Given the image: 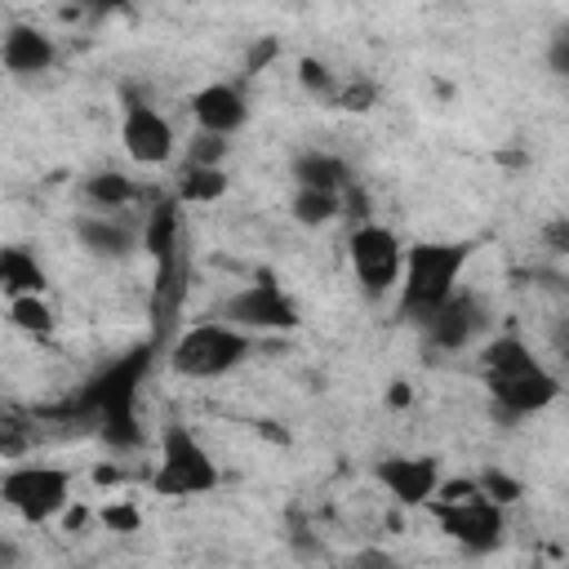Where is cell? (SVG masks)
I'll return each mask as SVG.
<instances>
[{
	"instance_id": "cell-26",
	"label": "cell",
	"mask_w": 569,
	"mask_h": 569,
	"mask_svg": "<svg viewBox=\"0 0 569 569\" xmlns=\"http://www.w3.org/2000/svg\"><path fill=\"white\" fill-rule=\"evenodd\" d=\"M378 102V84L369 80V76H356V80H347L342 89H338V111H369Z\"/></svg>"
},
{
	"instance_id": "cell-12",
	"label": "cell",
	"mask_w": 569,
	"mask_h": 569,
	"mask_svg": "<svg viewBox=\"0 0 569 569\" xmlns=\"http://www.w3.org/2000/svg\"><path fill=\"white\" fill-rule=\"evenodd\" d=\"M378 480L391 489L400 507H427L440 489V462L436 458H387L378 467Z\"/></svg>"
},
{
	"instance_id": "cell-19",
	"label": "cell",
	"mask_w": 569,
	"mask_h": 569,
	"mask_svg": "<svg viewBox=\"0 0 569 569\" xmlns=\"http://www.w3.org/2000/svg\"><path fill=\"white\" fill-rule=\"evenodd\" d=\"M338 209H342V191H329V187H293V200H289L293 222L325 227V222L338 218Z\"/></svg>"
},
{
	"instance_id": "cell-33",
	"label": "cell",
	"mask_w": 569,
	"mask_h": 569,
	"mask_svg": "<svg viewBox=\"0 0 569 569\" xmlns=\"http://www.w3.org/2000/svg\"><path fill=\"white\" fill-rule=\"evenodd\" d=\"M409 400H413V387H409V382H391V387H387V405H391V409H405Z\"/></svg>"
},
{
	"instance_id": "cell-20",
	"label": "cell",
	"mask_w": 569,
	"mask_h": 569,
	"mask_svg": "<svg viewBox=\"0 0 569 569\" xmlns=\"http://www.w3.org/2000/svg\"><path fill=\"white\" fill-rule=\"evenodd\" d=\"M227 196V173L222 164H187L182 182H178V200L182 204H213Z\"/></svg>"
},
{
	"instance_id": "cell-8",
	"label": "cell",
	"mask_w": 569,
	"mask_h": 569,
	"mask_svg": "<svg viewBox=\"0 0 569 569\" xmlns=\"http://www.w3.org/2000/svg\"><path fill=\"white\" fill-rule=\"evenodd\" d=\"M485 391L493 400V418H529V413H542L556 396H560V378L547 373L538 360L525 365V369H511V373H485Z\"/></svg>"
},
{
	"instance_id": "cell-35",
	"label": "cell",
	"mask_w": 569,
	"mask_h": 569,
	"mask_svg": "<svg viewBox=\"0 0 569 569\" xmlns=\"http://www.w3.org/2000/svg\"><path fill=\"white\" fill-rule=\"evenodd\" d=\"M93 480H98V485H116V480H120V471H116V467H98V471H93Z\"/></svg>"
},
{
	"instance_id": "cell-9",
	"label": "cell",
	"mask_w": 569,
	"mask_h": 569,
	"mask_svg": "<svg viewBox=\"0 0 569 569\" xmlns=\"http://www.w3.org/2000/svg\"><path fill=\"white\" fill-rule=\"evenodd\" d=\"M222 320H231V325H240V329H249V333H258V329H298V325H302L293 298H289L267 271H262L253 284H244L240 293L227 298Z\"/></svg>"
},
{
	"instance_id": "cell-2",
	"label": "cell",
	"mask_w": 569,
	"mask_h": 569,
	"mask_svg": "<svg viewBox=\"0 0 569 569\" xmlns=\"http://www.w3.org/2000/svg\"><path fill=\"white\" fill-rule=\"evenodd\" d=\"M471 253H476L471 240H418V244H409L396 316L405 325H422L458 289V276L471 262Z\"/></svg>"
},
{
	"instance_id": "cell-18",
	"label": "cell",
	"mask_w": 569,
	"mask_h": 569,
	"mask_svg": "<svg viewBox=\"0 0 569 569\" xmlns=\"http://www.w3.org/2000/svg\"><path fill=\"white\" fill-rule=\"evenodd\" d=\"M289 173H293L298 187H329V191H347L351 187L347 160H338L329 151H302V156H293Z\"/></svg>"
},
{
	"instance_id": "cell-11",
	"label": "cell",
	"mask_w": 569,
	"mask_h": 569,
	"mask_svg": "<svg viewBox=\"0 0 569 569\" xmlns=\"http://www.w3.org/2000/svg\"><path fill=\"white\" fill-rule=\"evenodd\" d=\"M485 325V311H480V298L471 289H453L427 320H422V333L436 351H462L476 329Z\"/></svg>"
},
{
	"instance_id": "cell-10",
	"label": "cell",
	"mask_w": 569,
	"mask_h": 569,
	"mask_svg": "<svg viewBox=\"0 0 569 569\" xmlns=\"http://www.w3.org/2000/svg\"><path fill=\"white\" fill-rule=\"evenodd\" d=\"M120 142H124L129 160H138V164H164L173 156V129H169V120L151 102H142L133 93H124Z\"/></svg>"
},
{
	"instance_id": "cell-15",
	"label": "cell",
	"mask_w": 569,
	"mask_h": 569,
	"mask_svg": "<svg viewBox=\"0 0 569 569\" xmlns=\"http://www.w3.org/2000/svg\"><path fill=\"white\" fill-rule=\"evenodd\" d=\"M0 58H4V67H9L13 76H40V71L53 67L58 49H53V40H49L40 27H22V22H18V27L4 31Z\"/></svg>"
},
{
	"instance_id": "cell-32",
	"label": "cell",
	"mask_w": 569,
	"mask_h": 569,
	"mask_svg": "<svg viewBox=\"0 0 569 569\" xmlns=\"http://www.w3.org/2000/svg\"><path fill=\"white\" fill-rule=\"evenodd\" d=\"M80 13H89V18H102V13H111V9H124V0H71Z\"/></svg>"
},
{
	"instance_id": "cell-31",
	"label": "cell",
	"mask_w": 569,
	"mask_h": 569,
	"mask_svg": "<svg viewBox=\"0 0 569 569\" xmlns=\"http://www.w3.org/2000/svg\"><path fill=\"white\" fill-rule=\"evenodd\" d=\"M276 49H280V44H276V36H262V40H258V44L244 53V76H258V71H262V67L276 58Z\"/></svg>"
},
{
	"instance_id": "cell-16",
	"label": "cell",
	"mask_w": 569,
	"mask_h": 569,
	"mask_svg": "<svg viewBox=\"0 0 569 569\" xmlns=\"http://www.w3.org/2000/svg\"><path fill=\"white\" fill-rule=\"evenodd\" d=\"M44 284H49V276H44V267L36 262V253H27L22 244L0 249V289H4V298L44 293Z\"/></svg>"
},
{
	"instance_id": "cell-29",
	"label": "cell",
	"mask_w": 569,
	"mask_h": 569,
	"mask_svg": "<svg viewBox=\"0 0 569 569\" xmlns=\"http://www.w3.org/2000/svg\"><path fill=\"white\" fill-rule=\"evenodd\" d=\"M467 498H480V480L476 476L440 480V489H436V502H467Z\"/></svg>"
},
{
	"instance_id": "cell-7",
	"label": "cell",
	"mask_w": 569,
	"mask_h": 569,
	"mask_svg": "<svg viewBox=\"0 0 569 569\" xmlns=\"http://www.w3.org/2000/svg\"><path fill=\"white\" fill-rule=\"evenodd\" d=\"M427 511L440 520V529L462 547V551H493L507 533V516L502 502L493 498H467V502H427Z\"/></svg>"
},
{
	"instance_id": "cell-25",
	"label": "cell",
	"mask_w": 569,
	"mask_h": 569,
	"mask_svg": "<svg viewBox=\"0 0 569 569\" xmlns=\"http://www.w3.org/2000/svg\"><path fill=\"white\" fill-rule=\"evenodd\" d=\"M227 138L222 133H209V129H200L191 142H187V164H222L227 160Z\"/></svg>"
},
{
	"instance_id": "cell-17",
	"label": "cell",
	"mask_w": 569,
	"mask_h": 569,
	"mask_svg": "<svg viewBox=\"0 0 569 569\" xmlns=\"http://www.w3.org/2000/svg\"><path fill=\"white\" fill-rule=\"evenodd\" d=\"M178 196L173 200H156L151 213L142 218V249L160 262L169 253H178V231H182V213H178Z\"/></svg>"
},
{
	"instance_id": "cell-22",
	"label": "cell",
	"mask_w": 569,
	"mask_h": 569,
	"mask_svg": "<svg viewBox=\"0 0 569 569\" xmlns=\"http://www.w3.org/2000/svg\"><path fill=\"white\" fill-rule=\"evenodd\" d=\"M9 325L22 329V333H53V307L44 302V293H22V298H9Z\"/></svg>"
},
{
	"instance_id": "cell-34",
	"label": "cell",
	"mask_w": 569,
	"mask_h": 569,
	"mask_svg": "<svg viewBox=\"0 0 569 569\" xmlns=\"http://www.w3.org/2000/svg\"><path fill=\"white\" fill-rule=\"evenodd\" d=\"M62 525H67V529H80V525H84V511H80V507H67V511H62Z\"/></svg>"
},
{
	"instance_id": "cell-13",
	"label": "cell",
	"mask_w": 569,
	"mask_h": 569,
	"mask_svg": "<svg viewBox=\"0 0 569 569\" xmlns=\"http://www.w3.org/2000/svg\"><path fill=\"white\" fill-rule=\"evenodd\" d=\"M191 116H196V124H200V129L231 138V133L249 120V102H244V93H240L236 84L213 80V84L196 89V98H191Z\"/></svg>"
},
{
	"instance_id": "cell-24",
	"label": "cell",
	"mask_w": 569,
	"mask_h": 569,
	"mask_svg": "<svg viewBox=\"0 0 569 569\" xmlns=\"http://www.w3.org/2000/svg\"><path fill=\"white\" fill-rule=\"evenodd\" d=\"M476 480H480V493H485V498H493V502H502V507H511V502H520V498H525V485H520L516 476L498 471V467H485Z\"/></svg>"
},
{
	"instance_id": "cell-1",
	"label": "cell",
	"mask_w": 569,
	"mask_h": 569,
	"mask_svg": "<svg viewBox=\"0 0 569 569\" xmlns=\"http://www.w3.org/2000/svg\"><path fill=\"white\" fill-rule=\"evenodd\" d=\"M151 365V342L147 347H133L129 356H120L116 365H107L93 382L80 387V396L67 405V413H80V418H93L98 431L107 436V445L116 449H133L142 440V427H138V382Z\"/></svg>"
},
{
	"instance_id": "cell-37",
	"label": "cell",
	"mask_w": 569,
	"mask_h": 569,
	"mask_svg": "<svg viewBox=\"0 0 569 569\" xmlns=\"http://www.w3.org/2000/svg\"><path fill=\"white\" fill-rule=\"evenodd\" d=\"M124 4H142V0H124Z\"/></svg>"
},
{
	"instance_id": "cell-5",
	"label": "cell",
	"mask_w": 569,
	"mask_h": 569,
	"mask_svg": "<svg viewBox=\"0 0 569 569\" xmlns=\"http://www.w3.org/2000/svg\"><path fill=\"white\" fill-rule=\"evenodd\" d=\"M0 502L9 511H18L27 525H44V520H53L71 507V471L67 467H44V462L9 467L0 476Z\"/></svg>"
},
{
	"instance_id": "cell-6",
	"label": "cell",
	"mask_w": 569,
	"mask_h": 569,
	"mask_svg": "<svg viewBox=\"0 0 569 569\" xmlns=\"http://www.w3.org/2000/svg\"><path fill=\"white\" fill-rule=\"evenodd\" d=\"M351 267H356V280L369 298H387L391 289H400V276H405V244L391 227H378V222H365L351 231Z\"/></svg>"
},
{
	"instance_id": "cell-3",
	"label": "cell",
	"mask_w": 569,
	"mask_h": 569,
	"mask_svg": "<svg viewBox=\"0 0 569 569\" xmlns=\"http://www.w3.org/2000/svg\"><path fill=\"white\" fill-rule=\"evenodd\" d=\"M244 356H249V329H240L231 320H200V325H191L187 333L173 338L169 369L178 378L209 382V378L231 373Z\"/></svg>"
},
{
	"instance_id": "cell-4",
	"label": "cell",
	"mask_w": 569,
	"mask_h": 569,
	"mask_svg": "<svg viewBox=\"0 0 569 569\" xmlns=\"http://www.w3.org/2000/svg\"><path fill=\"white\" fill-rule=\"evenodd\" d=\"M151 489L160 498H196L218 489V467L209 458V449L191 436V427L169 422L160 436V462L151 471Z\"/></svg>"
},
{
	"instance_id": "cell-30",
	"label": "cell",
	"mask_w": 569,
	"mask_h": 569,
	"mask_svg": "<svg viewBox=\"0 0 569 569\" xmlns=\"http://www.w3.org/2000/svg\"><path fill=\"white\" fill-rule=\"evenodd\" d=\"M542 244H547L551 253H569V218H565V213L542 222Z\"/></svg>"
},
{
	"instance_id": "cell-36",
	"label": "cell",
	"mask_w": 569,
	"mask_h": 569,
	"mask_svg": "<svg viewBox=\"0 0 569 569\" xmlns=\"http://www.w3.org/2000/svg\"><path fill=\"white\" fill-rule=\"evenodd\" d=\"M560 342H565V347H569V320H565V329H560Z\"/></svg>"
},
{
	"instance_id": "cell-21",
	"label": "cell",
	"mask_w": 569,
	"mask_h": 569,
	"mask_svg": "<svg viewBox=\"0 0 569 569\" xmlns=\"http://www.w3.org/2000/svg\"><path fill=\"white\" fill-rule=\"evenodd\" d=\"M84 196L98 209H124V204L138 200V187H133V178H124L116 169H102V173H89L84 178Z\"/></svg>"
},
{
	"instance_id": "cell-27",
	"label": "cell",
	"mask_w": 569,
	"mask_h": 569,
	"mask_svg": "<svg viewBox=\"0 0 569 569\" xmlns=\"http://www.w3.org/2000/svg\"><path fill=\"white\" fill-rule=\"evenodd\" d=\"M102 525L111 533H133V529H142V511L133 502H107L102 507Z\"/></svg>"
},
{
	"instance_id": "cell-23",
	"label": "cell",
	"mask_w": 569,
	"mask_h": 569,
	"mask_svg": "<svg viewBox=\"0 0 569 569\" xmlns=\"http://www.w3.org/2000/svg\"><path fill=\"white\" fill-rule=\"evenodd\" d=\"M298 84L316 98V102H325V107H333L338 102V89H342V80L329 71V62H320V58H298Z\"/></svg>"
},
{
	"instance_id": "cell-14",
	"label": "cell",
	"mask_w": 569,
	"mask_h": 569,
	"mask_svg": "<svg viewBox=\"0 0 569 569\" xmlns=\"http://www.w3.org/2000/svg\"><path fill=\"white\" fill-rule=\"evenodd\" d=\"M76 240L89 253H98V258H124L142 240V231H133L129 222H120L116 209H98V213H80L76 218Z\"/></svg>"
},
{
	"instance_id": "cell-28",
	"label": "cell",
	"mask_w": 569,
	"mask_h": 569,
	"mask_svg": "<svg viewBox=\"0 0 569 569\" xmlns=\"http://www.w3.org/2000/svg\"><path fill=\"white\" fill-rule=\"evenodd\" d=\"M547 67H551L556 76H565V80H569V22H565V27H556V36L547 40Z\"/></svg>"
}]
</instances>
